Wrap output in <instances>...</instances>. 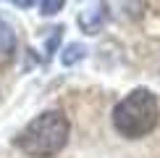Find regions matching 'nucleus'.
I'll use <instances>...</instances> for the list:
<instances>
[{"instance_id": "nucleus-1", "label": "nucleus", "mask_w": 160, "mask_h": 158, "mask_svg": "<svg viewBox=\"0 0 160 158\" xmlns=\"http://www.w3.org/2000/svg\"><path fill=\"white\" fill-rule=\"evenodd\" d=\"M71 124L63 111H42L16 134V148L29 158H52L66 148Z\"/></svg>"}, {"instance_id": "nucleus-2", "label": "nucleus", "mask_w": 160, "mask_h": 158, "mask_svg": "<svg viewBox=\"0 0 160 158\" xmlns=\"http://www.w3.org/2000/svg\"><path fill=\"white\" fill-rule=\"evenodd\" d=\"M158 118H160L158 97L150 90L137 87L113 108V129L126 140H139L158 127Z\"/></svg>"}, {"instance_id": "nucleus-3", "label": "nucleus", "mask_w": 160, "mask_h": 158, "mask_svg": "<svg viewBox=\"0 0 160 158\" xmlns=\"http://www.w3.org/2000/svg\"><path fill=\"white\" fill-rule=\"evenodd\" d=\"M108 18H110L108 3H97V5H92V8H87V11L79 13V26H82L87 34H97Z\"/></svg>"}, {"instance_id": "nucleus-4", "label": "nucleus", "mask_w": 160, "mask_h": 158, "mask_svg": "<svg viewBox=\"0 0 160 158\" xmlns=\"http://www.w3.org/2000/svg\"><path fill=\"white\" fill-rule=\"evenodd\" d=\"M13 50H16V32L13 26L0 16V66L8 63L13 58Z\"/></svg>"}, {"instance_id": "nucleus-5", "label": "nucleus", "mask_w": 160, "mask_h": 158, "mask_svg": "<svg viewBox=\"0 0 160 158\" xmlns=\"http://www.w3.org/2000/svg\"><path fill=\"white\" fill-rule=\"evenodd\" d=\"M84 53H87V48H84L82 42H71V45H66V48H63L61 61H63V66H74V63H79L84 58Z\"/></svg>"}, {"instance_id": "nucleus-6", "label": "nucleus", "mask_w": 160, "mask_h": 158, "mask_svg": "<svg viewBox=\"0 0 160 158\" xmlns=\"http://www.w3.org/2000/svg\"><path fill=\"white\" fill-rule=\"evenodd\" d=\"M66 0H39V11L42 16H55L58 11H63Z\"/></svg>"}, {"instance_id": "nucleus-7", "label": "nucleus", "mask_w": 160, "mask_h": 158, "mask_svg": "<svg viewBox=\"0 0 160 158\" xmlns=\"http://www.w3.org/2000/svg\"><path fill=\"white\" fill-rule=\"evenodd\" d=\"M11 3L16 5V8H24V11H26V8H32V5H34L37 0H11Z\"/></svg>"}]
</instances>
